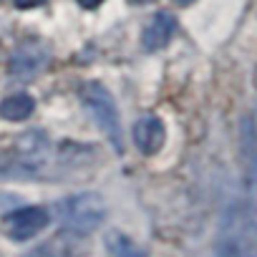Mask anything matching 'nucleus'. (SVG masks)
I'll return each instance as SVG.
<instances>
[{"mask_svg":"<svg viewBox=\"0 0 257 257\" xmlns=\"http://www.w3.org/2000/svg\"><path fill=\"white\" fill-rule=\"evenodd\" d=\"M51 144L41 132H26L16 144L0 152V177H36L48 164Z\"/></svg>","mask_w":257,"mask_h":257,"instance_id":"obj_1","label":"nucleus"},{"mask_svg":"<svg viewBox=\"0 0 257 257\" xmlns=\"http://www.w3.org/2000/svg\"><path fill=\"white\" fill-rule=\"evenodd\" d=\"M81 103L86 106V111L91 113V118L96 121V126L108 137L113 152H123L121 147V118H118V108L113 96L108 93V88L98 81H86L78 88Z\"/></svg>","mask_w":257,"mask_h":257,"instance_id":"obj_2","label":"nucleus"},{"mask_svg":"<svg viewBox=\"0 0 257 257\" xmlns=\"http://www.w3.org/2000/svg\"><path fill=\"white\" fill-rule=\"evenodd\" d=\"M56 214L61 217L63 229L88 234L103 219V199L93 192H83V194H76V197H68V199L58 202Z\"/></svg>","mask_w":257,"mask_h":257,"instance_id":"obj_3","label":"nucleus"},{"mask_svg":"<svg viewBox=\"0 0 257 257\" xmlns=\"http://www.w3.org/2000/svg\"><path fill=\"white\" fill-rule=\"evenodd\" d=\"M88 252H91V244L86 242V234L63 229L53 234L51 239L41 242L38 247H33L31 252H26V257H86Z\"/></svg>","mask_w":257,"mask_h":257,"instance_id":"obj_4","label":"nucleus"},{"mask_svg":"<svg viewBox=\"0 0 257 257\" xmlns=\"http://www.w3.org/2000/svg\"><path fill=\"white\" fill-rule=\"evenodd\" d=\"M48 224V209L43 207H21L6 217V232L13 239H31Z\"/></svg>","mask_w":257,"mask_h":257,"instance_id":"obj_5","label":"nucleus"},{"mask_svg":"<svg viewBox=\"0 0 257 257\" xmlns=\"http://www.w3.org/2000/svg\"><path fill=\"white\" fill-rule=\"evenodd\" d=\"M134 142H137V149L144 154V157H154L162 152L164 142H167V128L162 123V118L157 116H142L137 123H134Z\"/></svg>","mask_w":257,"mask_h":257,"instance_id":"obj_6","label":"nucleus"},{"mask_svg":"<svg viewBox=\"0 0 257 257\" xmlns=\"http://www.w3.org/2000/svg\"><path fill=\"white\" fill-rule=\"evenodd\" d=\"M219 257H252V227L242 214L229 222V232L219 242Z\"/></svg>","mask_w":257,"mask_h":257,"instance_id":"obj_7","label":"nucleus"},{"mask_svg":"<svg viewBox=\"0 0 257 257\" xmlns=\"http://www.w3.org/2000/svg\"><path fill=\"white\" fill-rule=\"evenodd\" d=\"M48 61V51L41 43H23L16 48L11 58V73L13 76H33L38 73Z\"/></svg>","mask_w":257,"mask_h":257,"instance_id":"obj_8","label":"nucleus"},{"mask_svg":"<svg viewBox=\"0 0 257 257\" xmlns=\"http://www.w3.org/2000/svg\"><path fill=\"white\" fill-rule=\"evenodd\" d=\"M174 31H177V21H174V16L162 11V13H157V16L149 21V26L144 28L142 46H144L147 51H159V48H164V46L172 41Z\"/></svg>","mask_w":257,"mask_h":257,"instance_id":"obj_9","label":"nucleus"},{"mask_svg":"<svg viewBox=\"0 0 257 257\" xmlns=\"http://www.w3.org/2000/svg\"><path fill=\"white\" fill-rule=\"evenodd\" d=\"M36 111V101L31 93H13L0 101V118L6 121H23Z\"/></svg>","mask_w":257,"mask_h":257,"instance_id":"obj_10","label":"nucleus"},{"mask_svg":"<svg viewBox=\"0 0 257 257\" xmlns=\"http://www.w3.org/2000/svg\"><path fill=\"white\" fill-rule=\"evenodd\" d=\"M106 242H108V249H111L116 257H144L132 242H128L123 234H118V232H111V234L106 237Z\"/></svg>","mask_w":257,"mask_h":257,"instance_id":"obj_11","label":"nucleus"},{"mask_svg":"<svg viewBox=\"0 0 257 257\" xmlns=\"http://www.w3.org/2000/svg\"><path fill=\"white\" fill-rule=\"evenodd\" d=\"M41 3H46V0H16V6L18 8H36V6H41Z\"/></svg>","mask_w":257,"mask_h":257,"instance_id":"obj_12","label":"nucleus"},{"mask_svg":"<svg viewBox=\"0 0 257 257\" xmlns=\"http://www.w3.org/2000/svg\"><path fill=\"white\" fill-rule=\"evenodd\" d=\"M78 3L83 6V8H96V6H101L103 0H78Z\"/></svg>","mask_w":257,"mask_h":257,"instance_id":"obj_13","label":"nucleus"},{"mask_svg":"<svg viewBox=\"0 0 257 257\" xmlns=\"http://www.w3.org/2000/svg\"><path fill=\"white\" fill-rule=\"evenodd\" d=\"M179 6H189V3H194V0H177Z\"/></svg>","mask_w":257,"mask_h":257,"instance_id":"obj_14","label":"nucleus"}]
</instances>
